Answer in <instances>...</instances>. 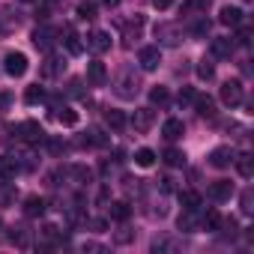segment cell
I'll return each mask as SVG.
<instances>
[{
  "label": "cell",
  "mask_w": 254,
  "mask_h": 254,
  "mask_svg": "<svg viewBox=\"0 0 254 254\" xmlns=\"http://www.w3.org/2000/svg\"><path fill=\"white\" fill-rule=\"evenodd\" d=\"M114 93H117L120 99H135V96L141 93V78H138V72H135V69H123V72L117 75V81H114Z\"/></svg>",
  "instance_id": "1"
},
{
  "label": "cell",
  "mask_w": 254,
  "mask_h": 254,
  "mask_svg": "<svg viewBox=\"0 0 254 254\" xmlns=\"http://www.w3.org/2000/svg\"><path fill=\"white\" fill-rule=\"evenodd\" d=\"M153 33H156L159 45H165V48H177V45L183 42V27L174 24V21H159V24L153 27Z\"/></svg>",
  "instance_id": "2"
},
{
  "label": "cell",
  "mask_w": 254,
  "mask_h": 254,
  "mask_svg": "<svg viewBox=\"0 0 254 254\" xmlns=\"http://www.w3.org/2000/svg\"><path fill=\"white\" fill-rule=\"evenodd\" d=\"M15 135L24 141V144H30V147H36V144H45V129L36 123V120H24V123H18L15 126Z\"/></svg>",
  "instance_id": "3"
},
{
  "label": "cell",
  "mask_w": 254,
  "mask_h": 254,
  "mask_svg": "<svg viewBox=\"0 0 254 254\" xmlns=\"http://www.w3.org/2000/svg\"><path fill=\"white\" fill-rule=\"evenodd\" d=\"M3 69H6V75L21 78V75L27 72V54H21V51H9V54L3 57Z\"/></svg>",
  "instance_id": "4"
},
{
  "label": "cell",
  "mask_w": 254,
  "mask_h": 254,
  "mask_svg": "<svg viewBox=\"0 0 254 254\" xmlns=\"http://www.w3.org/2000/svg\"><path fill=\"white\" fill-rule=\"evenodd\" d=\"M138 63H141L144 72H156L159 63H162V51H159V45H147V48H141V51H138Z\"/></svg>",
  "instance_id": "5"
},
{
  "label": "cell",
  "mask_w": 254,
  "mask_h": 254,
  "mask_svg": "<svg viewBox=\"0 0 254 254\" xmlns=\"http://www.w3.org/2000/svg\"><path fill=\"white\" fill-rule=\"evenodd\" d=\"M242 96H245V90H242L239 81H224V84H221V102H224L227 108L242 105Z\"/></svg>",
  "instance_id": "6"
},
{
  "label": "cell",
  "mask_w": 254,
  "mask_h": 254,
  "mask_svg": "<svg viewBox=\"0 0 254 254\" xmlns=\"http://www.w3.org/2000/svg\"><path fill=\"white\" fill-rule=\"evenodd\" d=\"M30 39H33V45H36L39 51H51V48L57 45V33H54L51 27H45V24H42V27H36Z\"/></svg>",
  "instance_id": "7"
},
{
  "label": "cell",
  "mask_w": 254,
  "mask_h": 254,
  "mask_svg": "<svg viewBox=\"0 0 254 254\" xmlns=\"http://www.w3.org/2000/svg\"><path fill=\"white\" fill-rule=\"evenodd\" d=\"M233 39L230 36H215L212 42H209V54L215 57V60H230V54H233Z\"/></svg>",
  "instance_id": "8"
},
{
  "label": "cell",
  "mask_w": 254,
  "mask_h": 254,
  "mask_svg": "<svg viewBox=\"0 0 254 254\" xmlns=\"http://www.w3.org/2000/svg\"><path fill=\"white\" fill-rule=\"evenodd\" d=\"M18 174H21V165H18L15 153H6V156H0V180L12 183V180H15Z\"/></svg>",
  "instance_id": "9"
},
{
  "label": "cell",
  "mask_w": 254,
  "mask_h": 254,
  "mask_svg": "<svg viewBox=\"0 0 254 254\" xmlns=\"http://www.w3.org/2000/svg\"><path fill=\"white\" fill-rule=\"evenodd\" d=\"M153 123H156V111L153 108H138L135 117H132V126H135V132H150L153 129Z\"/></svg>",
  "instance_id": "10"
},
{
  "label": "cell",
  "mask_w": 254,
  "mask_h": 254,
  "mask_svg": "<svg viewBox=\"0 0 254 254\" xmlns=\"http://www.w3.org/2000/svg\"><path fill=\"white\" fill-rule=\"evenodd\" d=\"M87 48H90L93 54L111 51V33H108V30H93V33L87 36Z\"/></svg>",
  "instance_id": "11"
},
{
  "label": "cell",
  "mask_w": 254,
  "mask_h": 254,
  "mask_svg": "<svg viewBox=\"0 0 254 254\" xmlns=\"http://www.w3.org/2000/svg\"><path fill=\"white\" fill-rule=\"evenodd\" d=\"M233 159H236L233 147H215V150L209 153V165H212V168H218V171L230 168V165H233Z\"/></svg>",
  "instance_id": "12"
},
{
  "label": "cell",
  "mask_w": 254,
  "mask_h": 254,
  "mask_svg": "<svg viewBox=\"0 0 254 254\" xmlns=\"http://www.w3.org/2000/svg\"><path fill=\"white\" fill-rule=\"evenodd\" d=\"M87 81H90L93 87H105V84H108V69H105L102 60H90V63H87Z\"/></svg>",
  "instance_id": "13"
},
{
  "label": "cell",
  "mask_w": 254,
  "mask_h": 254,
  "mask_svg": "<svg viewBox=\"0 0 254 254\" xmlns=\"http://www.w3.org/2000/svg\"><path fill=\"white\" fill-rule=\"evenodd\" d=\"M177 227H180L183 233H194V230H200V212H197V209H183L180 218H177Z\"/></svg>",
  "instance_id": "14"
},
{
  "label": "cell",
  "mask_w": 254,
  "mask_h": 254,
  "mask_svg": "<svg viewBox=\"0 0 254 254\" xmlns=\"http://www.w3.org/2000/svg\"><path fill=\"white\" fill-rule=\"evenodd\" d=\"M141 27H144V15H132V21L129 24H123V45L126 48H132V39L138 42V36H141Z\"/></svg>",
  "instance_id": "15"
},
{
  "label": "cell",
  "mask_w": 254,
  "mask_h": 254,
  "mask_svg": "<svg viewBox=\"0 0 254 254\" xmlns=\"http://www.w3.org/2000/svg\"><path fill=\"white\" fill-rule=\"evenodd\" d=\"M209 197L218 200V203L230 200V197H233V183H230V180H215V183L209 186Z\"/></svg>",
  "instance_id": "16"
},
{
  "label": "cell",
  "mask_w": 254,
  "mask_h": 254,
  "mask_svg": "<svg viewBox=\"0 0 254 254\" xmlns=\"http://www.w3.org/2000/svg\"><path fill=\"white\" fill-rule=\"evenodd\" d=\"M60 239H66V233L57 224H42V230H39V248H48V245H54Z\"/></svg>",
  "instance_id": "17"
},
{
  "label": "cell",
  "mask_w": 254,
  "mask_h": 254,
  "mask_svg": "<svg viewBox=\"0 0 254 254\" xmlns=\"http://www.w3.org/2000/svg\"><path fill=\"white\" fill-rule=\"evenodd\" d=\"M162 135H165V141H180V138L186 135V123H183V120H177V117L165 120V126H162Z\"/></svg>",
  "instance_id": "18"
},
{
  "label": "cell",
  "mask_w": 254,
  "mask_h": 254,
  "mask_svg": "<svg viewBox=\"0 0 254 254\" xmlns=\"http://www.w3.org/2000/svg\"><path fill=\"white\" fill-rule=\"evenodd\" d=\"M45 209H48V203H45L39 194H30V197L24 200V215H27V218H42Z\"/></svg>",
  "instance_id": "19"
},
{
  "label": "cell",
  "mask_w": 254,
  "mask_h": 254,
  "mask_svg": "<svg viewBox=\"0 0 254 254\" xmlns=\"http://www.w3.org/2000/svg\"><path fill=\"white\" fill-rule=\"evenodd\" d=\"M242 9H236V6H221V12H218V21L224 24V27H239L242 24Z\"/></svg>",
  "instance_id": "20"
},
{
  "label": "cell",
  "mask_w": 254,
  "mask_h": 254,
  "mask_svg": "<svg viewBox=\"0 0 254 254\" xmlns=\"http://www.w3.org/2000/svg\"><path fill=\"white\" fill-rule=\"evenodd\" d=\"M60 36H66L63 42H66V51H69V54H75V57H78V54H84V42H81V36L75 33V27H63V33H60Z\"/></svg>",
  "instance_id": "21"
},
{
  "label": "cell",
  "mask_w": 254,
  "mask_h": 254,
  "mask_svg": "<svg viewBox=\"0 0 254 254\" xmlns=\"http://www.w3.org/2000/svg\"><path fill=\"white\" fill-rule=\"evenodd\" d=\"M51 111H54V120L57 123H63V126H75L78 123V111H72L69 105H51Z\"/></svg>",
  "instance_id": "22"
},
{
  "label": "cell",
  "mask_w": 254,
  "mask_h": 254,
  "mask_svg": "<svg viewBox=\"0 0 254 254\" xmlns=\"http://www.w3.org/2000/svg\"><path fill=\"white\" fill-rule=\"evenodd\" d=\"M39 72H42V78H60V75L66 72V63H63L60 57H48Z\"/></svg>",
  "instance_id": "23"
},
{
  "label": "cell",
  "mask_w": 254,
  "mask_h": 254,
  "mask_svg": "<svg viewBox=\"0 0 254 254\" xmlns=\"http://www.w3.org/2000/svg\"><path fill=\"white\" fill-rule=\"evenodd\" d=\"M233 165H236V171H239L242 180H251L254 177V159H251V153H239L233 159Z\"/></svg>",
  "instance_id": "24"
},
{
  "label": "cell",
  "mask_w": 254,
  "mask_h": 254,
  "mask_svg": "<svg viewBox=\"0 0 254 254\" xmlns=\"http://www.w3.org/2000/svg\"><path fill=\"white\" fill-rule=\"evenodd\" d=\"M206 6H209V0H186L183 3V18H194V15H206Z\"/></svg>",
  "instance_id": "25"
},
{
  "label": "cell",
  "mask_w": 254,
  "mask_h": 254,
  "mask_svg": "<svg viewBox=\"0 0 254 254\" xmlns=\"http://www.w3.org/2000/svg\"><path fill=\"white\" fill-rule=\"evenodd\" d=\"M108 215H111L114 221H129V215H132L129 200H114V203L108 206Z\"/></svg>",
  "instance_id": "26"
},
{
  "label": "cell",
  "mask_w": 254,
  "mask_h": 254,
  "mask_svg": "<svg viewBox=\"0 0 254 254\" xmlns=\"http://www.w3.org/2000/svg\"><path fill=\"white\" fill-rule=\"evenodd\" d=\"M194 108H197V114L200 117H206V120H212L215 117V99L212 96H194V102H191Z\"/></svg>",
  "instance_id": "27"
},
{
  "label": "cell",
  "mask_w": 254,
  "mask_h": 254,
  "mask_svg": "<svg viewBox=\"0 0 254 254\" xmlns=\"http://www.w3.org/2000/svg\"><path fill=\"white\" fill-rule=\"evenodd\" d=\"M209 27H212V21H209L206 15H194V21L189 24V36L200 39V36H206V33H209Z\"/></svg>",
  "instance_id": "28"
},
{
  "label": "cell",
  "mask_w": 254,
  "mask_h": 254,
  "mask_svg": "<svg viewBox=\"0 0 254 254\" xmlns=\"http://www.w3.org/2000/svg\"><path fill=\"white\" fill-rule=\"evenodd\" d=\"M66 177L75 183V186H87L90 180H93V174H90V168H84V165H72L69 171H66Z\"/></svg>",
  "instance_id": "29"
},
{
  "label": "cell",
  "mask_w": 254,
  "mask_h": 254,
  "mask_svg": "<svg viewBox=\"0 0 254 254\" xmlns=\"http://www.w3.org/2000/svg\"><path fill=\"white\" fill-rule=\"evenodd\" d=\"M12 242L18 245V248H30V242H33V230L30 227H24V224H18V227H12Z\"/></svg>",
  "instance_id": "30"
},
{
  "label": "cell",
  "mask_w": 254,
  "mask_h": 254,
  "mask_svg": "<svg viewBox=\"0 0 254 254\" xmlns=\"http://www.w3.org/2000/svg\"><path fill=\"white\" fill-rule=\"evenodd\" d=\"M162 162H165L168 168H183V165H186V153L177 150V147H168V150L162 153Z\"/></svg>",
  "instance_id": "31"
},
{
  "label": "cell",
  "mask_w": 254,
  "mask_h": 254,
  "mask_svg": "<svg viewBox=\"0 0 254 254\" xmlns=\"http://www.w3.org/2000/svg\"><path fill=\"white\" fill-rule=\"evenodd\" d=\"M200 230H209V233L221 230V215H218L215 209H206V212L200 215Z\"/></svg>",
  "instance_id": "32"
},
{
  "label": "cell",
  "mask_w": 254,
  "mask_h": 254,
  "mask_svg": "<svg viewBox=\"0 0 254 254\" xmlns=\"http://www.w3.org/2000/svg\"><path fill=\"white\" fill-rule=\"evenodd\" d=\"M75 12H78L81 21H93V18H99V3H93V0H81Z\"/></svg>",
  "instance_id": "33"
},
{
  "label": "cell",
  "mask_w": 254,
  "mask_h": 254,
  "mask_svg": "<svg viewBox=\"0 0 254 254\" xmlns=\"http://www.w3.org/2000/svg\"><path fill=\"white\" fill-rule=\"evenodd\" d=\"M15 186L12 183H6V180H0V206H9V203H15Z\"/></svg>",
  "instance_id": "34"
},
{
  "label": "cell",
  "mask_w": 254,
  "mask_h": 254,
  "mask_svg": "<svg viewBox=\"0 0 254 254\" xmlns=\"http://www.w3.org/2000/svg\"><path fill=\"white\" fill-rule=\"evenodd\" d=\"M105 123L111 126V129H117V132H120V129H126V123H129V120H126V114H123V111H114V108H111V111L105 114Z\"/></svg>",
  "instance_id": "35"
},
{
  "label": "cell",
  "mask_w": 254,
  "mask_h": 254,
  "mask_svg": "<svg viewBox=\"0 0 254 254\" xmlns=\"http://www.w3.org/2000/svg\"><path fill=\"white\" fill-rule=\"evenodd\" d=\"M180 203H183V209H200V194L186 189V191H180Z\"/></svg>",
  "instance_id": "36"
},
{
  "label": "cell",
  "mask_w": 254,
  "mask_h": 254,
  "mask_svg": "<svg viewBox=\"0 0 254 254\" xmlns=\"http://www.w3.org/2000/svg\"><path fill=\"white\" fill-rule=\"evenodd\" d=\"M135 165H138V168H153V165H156V153L147 150V147H141V150L135 153Z\"/></svg>",
  "instance_id": "37"
},
{
  "label": "cell",
  "mask_w": 254,
  "mask_h": 254,
  "mask_svg": "<svg viewBox=\"0 0 254 254\" xmlns=\"http://www.w3.org/2000/svg\"><path fill=\"white\" fill-rule=\"evenodd\" d=\"M114 242H117V245H129V242H135V230H132V227H120V230L114 233Z\"/></svg>",
  "instance_id": "38"
},
{
  "label": "cell",
  "mask_w": 254,
  "mask_h": 254,
  "mask_svg": "<svg viewBox=\"0 0 254 254\" xmlns=\"http://www.w3.org/2000/svg\"><path fill=\"white\" fill-rule=\"evenodd\" d=\"M42 99H45V90H42L39 84L27 87V93H24V102H27V105H36V102H42Z\"/></svg>",
  "instance_id": "39"
},
{
  "label": "cell",
  "mask_w": 254,
  "mask_h": 254,
  "mask_svg": "<svg viewBox=\"0 0 254 254\" xmlns=\"http://www.w3.org/2000/svg\"><path fill=\"white\" fill-rule=\"evenodd\" d=\"M168 99H171L168 87H153V90H150V102H153V105H168Z\"/></svg>",
  "instance_id": "40"
},
{
  "label": "cell",
  "mask_w": 254,
  "mask_h": 254,
  "mask_svg": "<svg viewBox=\"0 0 254 254\" xmlns=\"http://www.w3.org/2000/svg\"><path fill=\"white\" fill-rule=\"evenodd\" d=\"M239 203H242V212H245V215H251V212H254V191H251V189H245V191H242V197H239Z\"/></svg>",
  "instance_id": "41"
},
{
  "label": "cell",
  "mask_w": 254,
  "mask_h": 254,
  "mask_svg": "<svg viewBox=\"0 0 254 254\" xmlns=\"http://www.w3.org/2000/svg\"><path fill=\"white\" fill-rule=\"evenodd\" d=\"M212 75H215V66H212L209 60H200V66H197V78H200V81H209Z\"/></svg>",
  "instance_id": "42"
},
{
  "label": "cell",
  "mask_w": 254,
  "mask_h": 254,
  "mask_svg": "<svg viewBox=\"0 0 254 254\" xmlns=\"http://www.w3.org/2000/svg\"><path fill=\"white\" fill-rule=\"evenodd\" d=\"M221 227H224V236L236 239V233H239V224H236V218H221Z\"/></svg>",
  "instance_id": "43"
},
{
  "label": "cell",
  "mask_w": 254,
  "mask_h": 254,
  "mask_svg": "<svg viewBox=\"0 0 254 254\" xmlns=\"http://www.w3.org/2000/svg\"><path fill=\"white\" fill-rule=\"evenodd\" d=\"M233 45H242V48H248V45H251V30H248V27H242V30L236 33Z\"/></svg>",
  "instance_id": "44"
},
{
  "label": "cell",
  "mask_w": 254,
  "mask_h": 254,
  "mask_svg": "<svg viewBox=\"0 0 254 254\" xmlns=\"http://www.w3.org/2000/svg\"><path fill=\"white\" fill-rule=\"evenodd\" d=\"M194 96H197V93H194L191 87H183V90H180V96H177V102H180V105H191V102H194Z\"/></svg>",
  "instance_id": "45"
},
{
  "label": "cell",
  "mask_w": 254,
  "mask_h": 254,
  "mask_svg": "<svg viewBox=\"0 0 254 254\" xmlns=\"http://www.w3.org/2000/svg\"><path fill=\"white\" fill-rule=\"evenodd\" d=\"M45 144H48V150H51L54 156H60V153H66V144H63V141H54V138H45Z\"/></svg>",
  "instance_id": "46"
},
{
  "label": "cell",
  "mask_w": 254,
  "mask_h": 254,
  "mask_svg": "<svg viewBox=\"0 0 254 254\" xmlns=\"http://www.w3.org/2000/svg\"><path fill=\"white\" fill-rule=\"evenodd\" d=\"M69 96H84V81H69Z\"/></svg>",
  "instance_id": "47"
},
{
  "label": "cell",
  "mask_w": 254,
  "mask_h": 254,
  "mask_svg": "<svg viewBox=\"0 0 254 254\" xmlns=\"http://www.w3.org/2000/svg\"><path fill=\"white\" fill-rule=\"evenodd\" d=\"M159 189H162V191H174L177 186H174V180H171V177H162V180H159Z\"/></svg>",
  "instance_id": "48"
},
{
  "label": "cell",
  "mask_w": 254,
  "mask_h": 254,
  "mask_svg": "<svg viewBox=\"0 0 254 254\" xmlns=\"http://www.w3.org/2000/svg\"><path fill=\"white\" fill-rule=\"evenodd\" d=\"M87 224H90L93 230H99V233H102V230L108 227V221H105V218H93V221H87Z\"/></svg>",
  "instance_id": "49"
},
{
  "label": "cell",
  "mask_w": 254,
  "mask_h": 254,
  "mask_svg": "<svg viewBox=\"0 0 254 254\" xmlns=\"http://www.w3.org/2000/svg\"><path fill=\"white\" fill-rule=\"evenodd\" d=\"M12 105V93H0V111H6Z\"/></svg>",
  "instance_id": "50"
},
{
  "label": "cell",
  "mask_w": 254,
  "mask_h": 254,
  "mask_svg": "<svg viewBox=\"0 0 254 254\" xmlns=\"http://www.w3.org/2000/svg\"><path fill=\"white\" fill-rule=\"evenodd\" d=\"M81 251H105V245H99V242H84Z\"/></svg>",
  "instance_id": "51"
},
{
  "label": "cell",
  "mask_w": 254,
  "mask_h": 254,
  "mask_svg": "<svg viewBox=\"0 0 254 254\" xmlns=\"http://www.w3.org/2000/svg\"><path fill=\"white\" fill-rule=\"evenodd\" d=\"M153 6H156V9H171L174 0H153Z\"/></svg>",
  "instance_id": "52"
},
{
  "label": "cell",
  "mask_w": 254,
  "mask_h": 254,
  "mask_svg": "<svg viewBox=\"0 0 254 254\" xmlns=\"http://www.w3.org/2000/svg\"><path fill=\"white\" fill-rule=\"evenodd\" d=\"M99 3H102V6H108V9H114V6L120 3V0H99Z\"/></svg>",
  "instance_id": "53"
},
{
  "label": "cell",
  "mask_w": 254,
  "mask_h": 254,
  "mask_svg": "<svg viewBox=\"0 0 254 254\" xmlns=\"http://www.w3.org/2000/svg\"><path fill=\"white\" fill-rule=\"evenodd\" d=\"M24 3H33V0H24Z\"/></svg>",
  "instance_id": "54"
},
{
  "label": "cell",
  "mask_w": 254,
  "mask_h": 254,
  "mask_svg": "<svg viewBox=\"0 0 254 254\" xmlns=\"http://www.w3.org/2000/svg\"><path fill=\"white\" fill-rule=\"evenodd\" d=\"M48 3H57V0H48Z\"/></svg>",
  "instance_id": "55"
},
{
  "label": "cell",
  "mask_w": 254,
  "mask_h": 254,
  "mask_svg": "<svg viewBox=\"0 0 254 254\" xmlns=\"http://www.w3.org/2000/svg\"><path fill=\"white\" fill-rule=\"evenodd\" d=\"M0 224H3V221H0Z\"/></svg>",
  "instance_id": "56"
}]
</instances>
